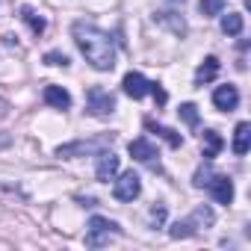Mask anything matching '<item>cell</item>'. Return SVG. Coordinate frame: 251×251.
Instances as JSON below:
<instances>
[{
  "mask_svg": "<svg viewBox=\"0 0 251 251\" xmlns=\"http://www.w3.org/2000/svg\"><path fill=\"white\" fill-rule=\"evenodd\" d=\"M71 36L95 71H112L115 68V42L109 39V33H103L100 27H95L89 21H74Z\"/></svg>",
  "mask_w": 251,
  "mask_h": 251,
  "instance_id": "obj_1",
  "label": "cell"
},
{
  "mask_svg": "<svg viewBox=\"0 0 251 251\" xmlns=\"http://www.w3.org/2000/svg\"><path fill=\"white\" fill-rule=\"evenodd\" d=\"M112 233H118V225L115 222H109L103 216H92L89 219V227H86V245L89 248H100V245L109 242Z\"/></svg>",
  "mask_w": 251,
  "mask_h": 251,
  "instance_id": "obj_2",
  "label": "cell"
},
{
  "mask_svg": "<svg viewBox=\"0 0 251 251\" xmlns=\"http://www.w3.org/2000/svg\"><path fill=\"white\" fill-rule=\"evenodd\" d=\"M86 106H89V112H92V115L106 118V115H112V109H115V98H112L106 89L92 86V89L86 92Z\"/></svg>",
  "mask_w": 251,
  "mask_h": 251,
  "instance_id": "obj_3",
  "label": "cell"
},
{
  "mask_svg": "<svg viewBox=\"0 0 251 251\" xmlns=\"http://www.w3.org/2000/svg\"><path fill=\"white\" fill-rule=\"evenodd\" d=\"M106 145H112V133L109 136H100V139H95V142H86V139H80V142H71V145H59L56 148V157H83V154H98V151H103Z\"/></svg>",
  "mask_w": 251,
  "mask_h": 251,
  "instance_id": "obj_4",
  "label": "cell"
},
{
  "mask_svg": "<svg viewBox=\"0 0 251 251\" xmlns=\"http://www.w3.org/2000/svg\"><path fill=\"white\" fill-rule=\"evenodd\" d=\"M139 192H142V180H139L136 172H124V175L115 180V186H112V195H115L118 201H133Z\"/></svg>",
  "mask_w": 251,
  "mask_h": 251,
  "instance_id": "obj_5",
  "label": "cell"
},
{
  "mask_svg": "<svg viewBox=\"0 0 251 251\" xmlns=\"http://www.w3.org/2000/svg\"><path fill=\"white\" fill-rule=\"evenodd\" d=\"M95 157H98V166H95V177H98L100 183H109V180L118 175V166H121V160H118L112 151H98Z\"/></svg>",
  "mask_w": 251,
  "mask_h": 251,
  "instance_id": "obj_6",
  "label": "cell"
},
{
  "mask_svg": "<svg viewBox=\"0 0 251 251\" xmlns=\"http://www.w3.org/2000/svg\"><path fill=\"white\" fill-rule=\"evenodd\" d=\"M121 89H124V95H127V98L139 100V98L151 95V80H145L139 71H130V74H124V80H121Z\"/></svg>",
  "mask_w": 251,
  "mask_h": 251,
  "instance_id": "obj_7",
  "label": "cell"
},
{
  "mask_svg": "<svg viewBox=\"0 0 251 251\" xmlns=\"http://www.w3.org/2000/svg\"><path fill=\"white\" fill-rule=\"evenodd\" d=\"M127 151H130V157L133 160H139V163H145V166H151V169H160V163H157V148L148 142V139H133L130 145H127Z\"/></svg>",
  "mask_w": 251,
  "mask_h": 251,
  "instance_id": "obj_8",
  "label": "cell"
},
{
  "mask_svg": "<svg viewBox=\"0 0 251 251\" xmlns=\"http://www.w3.org/2000/svg\"><path fill=\"white\" fill-rule=\"evenodd\" d=\"M207 189L213 192V198H216L219 204H230V201H233V183H230V177H225V175H213L210 183H207Z\"/></svg>",
  "mask_w": 251,
  "mask_h": 251,
  "instance_id": "obj_9",
  "label": "cell"
},
{
  "mask_svg": "<svg viewBox=\"0 0 251 251\" xmlns=\"http://www.w3.org/2000/svg\"><path fill=\"white\" fill-rule=\"evenodd\" d=\"M213 103H216V109H222V112L236 109V103H239V92H236V86H219V89L213 92Z\"/></svg>",
  "mask_w": 251,
  "mask_h": 251,
  "instance_id": "obj_10",
  "label": "cell"
},
{
  "mask_svg": "<svg viewBox=\"0 0 251 251\" xmlns=\"http://www.w3.org/2000/svg\"><path fill=\"white\" fill-rule=\"evenodd\" d=\"M251 148V124L248 121H239L236 124V133H233V154L236 157H245Z\"/></svg>",
  "mask_w": 251,
  "mask_h": 251,
  "instance_id": "obj_11",
  "label": "cell"
},
{
  "mask_svg": "<svg viewBox=\"0 0 251 251\" xmlns=\"http://www.w3.org/2000/svg\"><path fill=\"white\" fill-rule=\"evenodd\" d=\"M45 103H50L56 109H68L71 106V95L62 86H45Z\"/></svg>",
  "mask_w": 251,
  "mask_h": 251,
  "instance_id": "obj_12",
  "label": "cell"
},
{
  "mask_svg": "<svg viewBox=\"0 0 251 251\" xmlns=\"http://www.w3.org/2000/svg\"><path fill=\"white\" fill-rule=\"evenodd\" d=\"M216 74H219V59H216V56H207V59L198 65V71H195V86H204V83H210Z\"/></svg>",
  "mask_w": 251,
  "mask_h": 251,
  "instance_id": "obj_13",
  "label": "cell"
},
{
  "mask_svg": "<svg viewBox=\"0 0 251 251\" xmlns=\"http://www.w3.org/2000/svg\"><path fill=\"white\" fill-rule=\"evenodd\" d=\"M201 139H204V145H207V148H204V160L210 163V160L222 151V145H225V142H222V136H219L216 130H204V133H201Z\"/></svg>",
  "mask_w": 251,
  "mask_h": 251,
  "instance_id": "obj_14",
  "label": "cell"
},
{
  "mask_svg": "<svg viewBox=\"0 0 251 251\" xmlns=\"http://www.w3.org/2000/svg\"><path fill=\"white\" fill-rule=\"evenodd\" d=\"M145 127H148V130H154L157 136H163L172 148H180V145H183V136H180V133H175V130H169V127H160V124H154L151 118H145Z\"/></svg>",
  "mask_w": 251,
  "mask_h": 251,
  "instance_id": "obj_15",
  "label": "cell"
},
{
  "mask_svg": "<svg viewBox=\"0 0 251 251\" xmlns=\"http://www.w3.org/2000/svg\"><path fill=\"white\" fill-rule=\"evenodd\" d=\"M21 18L27 21V27H30L36 36H42V33H45V27H48V21H45V18H42L33 6H24V9H21Z\"/></svg>",
  "mask_w": 251,
  "mask_h": 251,
  "instance_id": "obj_16",
  "label": "cell"
},
{
  "mask_svg": "<svg viewBox=\"0 0 251 251\" xmlns=\"http://www.w3.org/2000/svg\"><path fill=\"white\" fill-rule=\"evenodd\" d=\"M222 33L225 36H239L242 33V15H236V12L222 15Z\"/></svg>",
  "mask_w": 251,
  "mask_h": 251,
  "instance_id": "obj_17",
  "label": "cell"
},
{
  "mask_svg": "<svg viewBox=\"0 0 251 251\" xmlns=\"http://www.w3.org/2000/svg\"><path fill=\"white\" fill-rule=\"evenodd\" d=\"M198 12H201L204 18L222 15V12H225V0H198Z\"/></svg>",
  "mask_w": 251,
  "mask_h": 251,
  "instance_id": "obj_18",
  "label": "cell"
},
{
  "mask_svg": "<svg viewBox=\"0 0 251 251\" xmlns=\"http://www.w3.org/2000/svg\"><path fill=\"white\" fill-rule=\"evenodd\" d=\"M195 233V227L189 225V219H183V222H175L172 227H169V236H175V239H186V236H192Z\"/></svg>",
  "mask_w": 251,
  "mask_h": 251,
  "instance_id": "obj_19",
  "label": "cell"
},
{
  "mask_svg": "<svg viewBox=\"0 0 251 251\" xmlns=\"http://www.w3.org/2000/svg\"><path fill=\"white\" fill-rule=\"evenodd\" d=\"M180 118L189 124V127H195V124H198V106L195 103H183L180 106Z\"/></svg>",
  "mask_w": 251,
  "mask_h": 251,
  "instance_id": "obj_20",
  "label": "cell"
},
{
  "mask_svg": "<svg viewBox=\"0 0 251 251\" xmlns=\"http://www.w3.org/2000/svg\"><path fill=\"white\" fill-rule=\"evenodd\" d=\"M45 62H48V65H59V68H68V65H71L68 56L59 53V50H48V53H45Z\"/></svg>",
  "mask_w": 251,
  "mask_h": 251,
  "instance_id": "obj_21",
  "label": "cell"
},
{
  "mask_svg": "<svg viewBox=\"0 0 251 251\" xmlns=\"http://www.w3.org/2000/svg\"><path fill=\"white\" fill-rule=\"evenodd\" d=\"M210 177H213V169H210V166H204V169H198V172H195L192 186H195V189H204V186L210 183Z\"/></svg>",
  "mask_w": 251,
  "mask_h": 251,
  "instance_id": "obj_22",
  "label": "cell"
},
{
  "mask_svg": "<svg viewBox=\"0 0 251 251\" xmlns=\"http://www.w3.org/2000/svg\"><path fill=\"white\" fill-rule=\"evenodd\" d=\"M160 21H169V27H172L177 36H183V33H186V24H183V18H180V21H175V18H169V12H160Z\"/></svg>",
  "mask_w": 251,
  "mask_h": 251,
  "instance_id": "obj_23",
  "label": "cell"
},
{
  "mask_svg": "<svg viewBox=\"0 0 251 251\" xmlns=\"http://www.w3.org/2000/svg\"><path fill=\"white\" fill-rule=\"evenodd\" d=\"M151 95H154V100H157V106H166V100H169V95H166V89H163L160 83H151Z\"/></svg>",
  "mask_w": 251,
  "mask_h": 251,
  "instance_id": "obj_24",
  "label": "cell"
},
{
  "mask_svg": "<svg viewBox=\"0 0 251 251\" xmlns=\"http://www.w3.org/2000/svg\"><path fill=\"white\" fill-rule=\"evenodd\" d=\"M151 219H154V222L160 225V222L166 219V207H163V204H160V207H154V210H151Z\"/></svg>",
  "mask_w": 251,
  "mask_h": 251,
  "instance_id": "obj_25",
  "label": "cell"
},
{
  "mask_svg": "<svg viewBox=\"0 0 251 251\" xmlns=\"http://www.w3.org/2000/svg\"><path fill=\"white\" fill-rule=\"evenodd\" d=\"M6 115H9V103L0 98V118H6Z\"/></svg>",
  "mask_w": 251,
  "mask_h": 251,
  "instance_id": "obj_26",
  "label": "cell"
},
{
  "mask_svg": "<svg viewBox=\"0 0 251 251\" xmlns=\"http://www.w3.org/2000/svg\"><path fill=\"white\" fill-rule=\"evenodd\" d=\"M3 145H9V139H6V136H0V148H3Z\"/></svg>",
  "mask_w": 251,
  "mask_h": 251,
  "instance_id": "obj_27",
  "label": "cell"
},
{
  "mask_svg": "<svg viewBox=\"0 0 251 251\" xmlns=\"http://www.w3.org/2000/svg\"><path fill=\"white\" fill-rule=\"evenodd\" d=\"M172 3H177V0H172ZM180 3H183V0H180Z\"/></svg>",
  "mask_w": 251,
  "mask_h": 251,
  "instance_id": "obj_28",
  "label": "cell"
}]
</instances>
